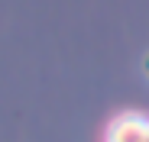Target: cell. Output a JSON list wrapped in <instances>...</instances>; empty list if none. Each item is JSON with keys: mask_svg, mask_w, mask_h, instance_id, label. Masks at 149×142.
Returning <instances> with one entry per match:
<instances>
[{"mask_svg": "<svg viewBox=\"0 0 149 142\" xmlns=\"http://www.w3.org/2000/svg\"><path fill=\"white\" fill-rule=\"evenodd\" d=\"M146 126H149L146 116L123 113L107 126V139L104 142H146Z\"/></svg>", "mask_w": 149, "mask_h": 142, "instance_id": "1", "label": "cell"}, {"mask_svg": "<svg viewBox=\"0 0 149 142\" xmlns=\"http://www.w3.org/2000/svg\"><path fill=\"white\" fill-rule=\"evenodd\" d=\"M146 142H149V126H146Z\"/></svg>", "mask_w": 149, "mask_h": 142, "instance_id": "2", "label": "cell"}]
</instances>
